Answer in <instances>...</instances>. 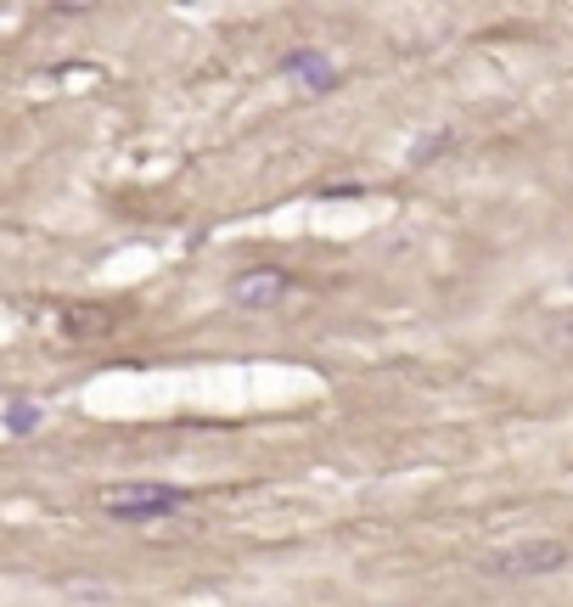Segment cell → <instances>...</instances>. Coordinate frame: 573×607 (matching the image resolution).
Listing matches in <instances>:
<instances>
[{"mask_svg": "<svg viewBox=\"0 0 573 607\" xmlns=\"http://www.w3.org/2000/svg\"><path fill=\"white\" fill-rule=\"evenodd\" d=\"M191 506V490L180 484H108L101 490V512L119 518V523H158V518H175Z\"/></svg>", "mask_w": 573, "mask_h": 607, "instance_id": "6da1fadb", "label": "cell"}, {"mask_svg": "<svg viewBox=\"0 0 573 607\" xmlns=\"http://www.w3.org/2000/svg\"><path fill=\"white\" fill-rule=\"evenodd\" d=\"M287 293H292V276L276 270V264H259V270L231 276V304H236V310H276Z\"/></svg>", "mask_w": 573, "mask_h": 607, "instance_id": "3957f363", "label": "cell"}, {"mask_svg": "<svg viewBox=\"0 0 573 607\" xmlns=\"http://www.w3.org/2000/svg\"><path fill=\"white\" fill-rule=\"evenodd\" d=\"M282 74L298 79V90H315V96L337 90V67H332V57H326V51H310V46L287 51V57H282Z\"/></svg>", "mask_w": 573, "mask_h": 607, "instance_id": "277c9868", "label": "cell"}, {"mask_svg": "<svg viewBox=\"0 0 573 607\" xmlns=\"http://www.w3.org/2000/svg\"><path fill=\"white\" fill-rule=\"evenodd\" d=\"M562 344H573V321H568V326H562Z\"/></svg>", "mask_w": 573, "mask_h": 607, "instance_id": "8992f818", "label": "cell"}, {"mask_svg": "<svg viewBox=\"0 0 573 607\" xmlns=\"http://www.w3.org/2000/svg\"><path fill=\"white\" fill-rule=\"evenodd\" d=\"M562 562H568L562 540H512V546L484 557V573L489 580H539V573H551Z\"/></svg>", "mask_w": 573, "mask_h": 607, "instance_id": "7a4b0ae2", "label": "cell"}, {"mask_svg": "<svg viewBox=\"0 0 573 607\" xmlns=\"http://www.w3.org/2000/svg\"><path fill=\"white\" fill-rule=\"evenodd\" d=\"M12 433H28V428H40V411H34V405H12Z\"/></svg>", "mask_w": 573, "mask_h": 607, "instance_id": "5b68a950", "label": "cell"}]
</instances>
